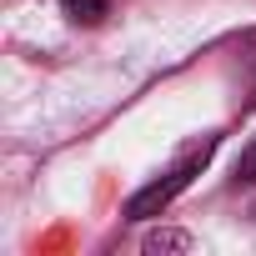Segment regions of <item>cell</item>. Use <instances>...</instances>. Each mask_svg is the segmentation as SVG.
I'll return each mask as SVG.
<instances>
[{
  "instance_id": "6da1fadb",
  "label": "cell",
  "mask_w": 256,
  "mask_h": 256,
  "mask_svg": "<svg viewBox=\"0 0 256 256\" xmlns=\"http://www.w3.org/2000/svg\"><path fill=\"white\" fill-rule=\"evenodd\" d=\"M211 156H216V136H201L196 146H186V151H181V156H176V161H171L146 191H136L131 201H126V216H131V221H151V216H161V211H166V206H171V201H176V196L206 171Z\"/></svg>"
},
{
  "instance_id": "7a4b0ae2",
  "label": "cell",
  "mask_w": 256,
  "mask_h": 256,
  "mask_svg": "<svg viewBox=\"0 0 256 256\" xmlns=\"http://www.w3.org/2000/svg\"><path fill=\"white\" fill-rule=\"evenodd\" d=\"M60 10H66L70 20H80V26H96V20L110 10V0H60Z\"/></svg>"
},
{
  "instance_id": "3957f363",
  "label": "cell",
  "mask_w": 256,
  "mask_h": 256,
  "mask_svg": "<svg viewBox=\"0 0 256 256\" xmlns=\"http://www.w3.org/2000/svg\"><path fill=\"white\" fill-rule=\"evenodd\" d=\"M146 251H191V236L186 231H151Z\"/></svg>"
},
{
  "instance_id": "277c9868",
  "label": "cell",
  "mask_w": 256,
  "mask_h": 256,
  "mask_svg": "<svg viewBox=\"0 0 256 256\" xmlns=\"http://www.w3.org/2000/svg\"><path fill=\"white\" fill-rule=\"evenodd\" d=\"M236 181H241V186H256V141L241 151V161H236Z\"/></svg>"
}]
</instances>
